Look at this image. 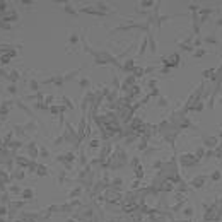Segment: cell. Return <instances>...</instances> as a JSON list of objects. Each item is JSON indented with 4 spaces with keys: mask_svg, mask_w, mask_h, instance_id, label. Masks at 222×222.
<instances>
[{
    "mask_svg": "<svg viewBox=\"0 0 222 222\" xmlns=\"http://www.w3.org/2000/svg\"><path fill=\"white\" fill-rule=\"evenodd\" d=\"M7 79L10 81V84H16L21 79V72L16 70V68H12V70H9V74H7Z\"/></svg>",
    "mask_w": 222,
    "mask_h": 222,
    "instance_id": "6da1fadb",
    "label": "cell"
},
{
    "mask_svg": "<svg viewBox=\"0 0 222 222\" xmlns=\"http://www.w3.org/2000/svg\"><path fill=\"white\" fill-rule=\"evenodd\" d=\"M32 196H34V190H32V188H24V190L21 191V198H22L24 202L32 200Z\"/></svg>",
    "mask_w": 222,
    "mask_h": 222,
    "instance_id": "7a4b0ae2",
    "label": "cell"
},
{
    "mask_svg": "<svg viewBox=\"0 0 222 222\" xmlns=\"http://www.w3.org/2000/svg\"><path fill=\"white\" fill-rule=\"evenodd\" d=\"M14 180L17 181H22L24 178H26V173H24V167H16V171H14Z\"/></svg>",
    "mask_w": 222,
    "mask_h": 222,
    "instance_id": "3957f363",
    "label": "cell"
},
{
    "mask_svg": "<svg viewBox=\"0 0 222 222\" xmlns=\"http://www.w3.org/2000/svg\"><path fill=\"white\" fill-rule=\"evenodd\" d=\"M9 203H10L9 191H3V193L0 195V205H7V207H9Z\"/></svg>",
    "mask_w": 222,
    "mask_h": 222,
    "instance_id": "277c9868",
    "label": "cell"
},
{
    "mask_svg": "<svg viewBox=\"0 0 222 222\" xmlns=\"http://www.w3.org/2000/svg\"><path fill=\"white\" fill-rule=\"evenodd\" d=\"M27 87L36 92V91H38V87H39V84H38V81H36V79H31V81H27Z\"/></svg>",
    "mask_w": 222,
    "mask_h": 222,
    "instance_id": "5b68a950",
    "label": "cell"
},
{
    "mask_svg": "<svg viewBox=\"0 0 222 222\" xmlns=\"http://www.w3.org/2000/svg\"><path fill=\"white\" fill-rule=\"evenodd\" d=\"M5 91H7V94H10V96H16V94H17V86H16V84H9Z\"/></svg>",
    "mask_w": 222,
    "mask_h": 222,
    "instance_id": "8992f818",
    "label": "cell"
},
{
    "mask_svg": "<svg viewBox=\"0 0 222 222\" xmlns=\"http://www.w3.org/2000/svg\"><path fill=\"white\" fill-rule=\"evenodd\" d=\"M24 130H26V132H34V130H36V123L34 121H27L26 125H24Z\"/></svg>",
    "mask_w": 222,
    "mask_h": 222,
    "instance_id": "52a82bcc",
    "label": "cell"
},
{
    "mask_svg": "<svg viewBox=\"0 0 222 222\" xmlns=\"http://www.w3.org/2000/svg\"><path fill=\"white\" fill-rule=\"evenodd\" d=\"M21 191H22V190H21L19 186H10V188H9V195H12V193H16V195H21Z\"/></svg>",
    "mask_w": 222,
    "mask_h": 222,
    "instance_id": "ba28073f",
    "label": "cell"
},
{
    "mask_svg": "<svg viewBox=\"0 0 222 222\" xmlns=\"http://www.w3.org/2000/svg\"><path fill=\"white\" fill-rule=\"evenodd\" d=\"M9 214V207L7 205H0V217H5Z\"/></svg>",
    "mask_w": 222,
    "mask_h": 222,
    "instance_id": "9c48e42d",
    "label": "cell"
},
{
    "mask_svg": "<svg viewBox=\"0 0 222 222\" xmlns=\"http://www.w3.org/2000/svg\"><path fill=\"white\" fill-rule=\"evenodd\" d=\"M9 9H10V7L7 5V2H5V0H0V10H2V12H7Z\"/></svg>",
    "mask_w": 222,
    "mask_h": 222,
    "instance_id": "30bf717a",
    "label": "cell"
},
{
    "mask_svg": "<svg viewBox=\"0 0 222 222\" xmlns=\"http://www.w3.org/2000/svg\"><path fill=\"white\" fill-rule=\"evenodd\" d=\"M39 155H41V157H48V155H50L48 149H45V147H39Z\"/></svg>",
    "mask_w": 222,
    "mask_h": 222,
    "instance_id": "8fae6325",
    "label": "cell"
},
{
    "mask_svg": "<svg viewBox=\"0 0 222 222\" xmlns=\"http://www.w3.org/2000/svg\"><path fill=\"white\" fill-rule=\"evenodd\" d=\"M67 222H74V220H67Z\"/></svg>",
    "mask_w": 222,
    "mask_h": 222,
    "instance_id": "7c38bea8",
    "label": "cell"
}]
</instances>
